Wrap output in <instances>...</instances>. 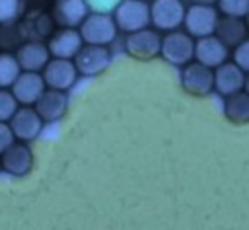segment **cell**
Masks as SVG:
<instances>
[{
  "mask_svg": "<svg viewBox=\"0 0 249 230\" xmlns=\"http://www.w3.org/2000/svg\"><path fill=\"white\" fill-rule=\"evenodd\" d=\"M12 142H14V134H12L10 125L0 121V152H4Z\"/></svg>",
  "mask_w": 249,
  "mask_h": 230,
  "instance_id": "obj_26",
  "label": "cell"
},
{
  "mask_svg": "<svg viewBox=\"0 0 249 230\" xmlns=\"http://www.w3.org/2000/svg\"><path fill=\"white\" fill-rule=\"evenodd\" d=\"M43 82L45 86L53 90L66 92L74 86L78 78V70L70 58H49V62L43 66Z\"/></svg>",
  "mask_w": 249,
  "mask_h": 230,
  "instance_id": "obj_8",
  "label": "cell"
},
{
  "mask_svg": "<svg viewBox=\"0 0 249 230\" xmlns=\"http://www.w3.org/2000/svg\"><path fill=\"white\" fill-rule=\"evenodd\" d=\"M233 64L239 66L243 72L249 70V41H241L239 45H235V51H233Z\"/></svg>",
  "mask_w": 249,
  "mask_h": 230,
  "instance_id": "obj_25",
  "label": "cell"
},
{
  "mask_svg": "<svg viewBox=\"0 0 249 230\" xmlns=\"http://www.w3.org/2000/svg\"><path fill=\"white\" fill-rule=\"evenodd\" d=\"M214 35L226 45V47H235L247 37V25L243 18H231V16H222L216 21Z\"/></svg>",
  "mask_w": 249,
  "mask_h": 230,
  "instance_id": "obj_19",
  "label": "cell"
},
{
  "mask_svg": "<svg viewBox=\"0 0 249 230\" xmlns=\"http://www.w3.org/2000/svg\"><path fill=\"white\" fill-rule=\"evenodd\" d=\"M212 72H214L212 90H216L224 97L241 92L245 86V72L233 62H222L220 66L212 68Z\"/></svg>",
  "mask_w": 249,
  "mask_h": 230,
  "instance_id": "obj_12",
  "label": "cell"
},
{
  "mask_svg": "<svg viewBox=\"0 0 249 230\" xmlns=\"http://www.w3.org/2000/svg\"><path fill=\"white\" fill-rule=\"evenodd\" d=\"M12 88V96L16 97L18 103L21 105H33L39 96L45 92V82H43V76L39 72H19L16 82L10 86Z\"/></svg>",
  "mask_w": 249,
  "mask_h": 230,
  "instance_id": "obj_13",
  "label": "cell"
},
{
  "mask_svg": "<svg viewBox=\"0 0 249 230\" xmlns=\"http://www.w3.org/2000/svg\"><path fill=\"white\" fill-rule=\"evenodd\" d=\"M160 45H161V37L156 29L144 27L138 31H132L126 35L124 39V49L130 57L140 58V60H148L160 55Z\"/></svg>",
  "mask_w": 249,
  "mask_h": 230,
  "instance_id": "obj_7",
  "label": "cell"
},
{
  "mask_svg": "<svg viewBox=\"0 0 249 230\" xmlns=\"http://www.w3.org/2000/svg\"><path fill=\"white\" fill-rule=\"evenodd\" d=\"M89 6L86 0H56L54 4V19L60 27H80L84 18L89 14Z\"/></svg>",
  "mask_w": 249,
  "mask_h": 230,
  "instance_id": "obj_18",
  "label": "cell"
},
{
  "mask_svg": "<svg viewBox=\"0 0 249 230\" xmlns=\"http://www.w3.org/2000/svg\"><path fill=\"white\" fill-rule=\"evenodd\" d=\"M10 129L14 138L27 142L39 136V133L43 131V121L31 105H23V107H18L10 117Z\"/></svg>",
  "mask_w": 249,
  "mask_h": 230,
  "instance_id": "obj_11",
  "label": "cell"
},
{
  "mask_svg": "<svg viewBox=\"0 0 249 230\" xmlns=\"http://www.w3.org/2000/svg\"><path fill=\"white\" fill-rule=\"evenodd\" d=\"M19 74V64L14 55L0 53V88H10Z\"/></svg>",
  "mask_w": 249,
  "mask_h": 230,
  "instance_id": "obj_21",
  "label": "cell"
},
{
  "mask_svg": "<svg viewBox=\"0 0 249 230\" xmlns=\"http://www.w3.org/2000/svg\"><path fill=\"white\" fill-rule=\"evenodd\" d=\"M0 168L14 177H23L33 168V152L25 142H12L4 152H0Z\"/></svg>",
  "mask_w": 249,
  "mask_h": 230,
  "instance_id": "obj_9",
  "label": "cell"
},
{
  "mask_svg": "<svg viewBox=\"0 0 249 230\" xmlns=\"http://www.w3.org/2000/svg\"><path fill=\"white\" fill-rule=\"evenodd\" d=\"M21 0H0V25L12 23L19 14Z\"/></svg>",
  "mask_w": 249,
  "mask_h": 230,
  "instance_id": "obj_24",
  "label": "cell"
},
{
  "mask_svg": "<svg viewBox=\"0 0 249 230\" xmlns=\"http://www.w3.org/2000/svg\"><path fill=\"white\" fill-rule=\"evenodd\" d=\"M82 45H84V41H82L78 29L60 27L49 39L47 49H49V55H53L54 58H74Z\"/></svg>",
  "mask_w": 249,
  "mask_h": 230,
  "instance_id": "obj_14",
  "label": "cell"
},
{
  "mask_svg": "<svg viewBox=\"0 0 249 230\" xmlns=\"http://www.w3.org/2000/svg\"><path fill=\"white\" fill-rule=\"evenodd\" d=\"M113 21L117 29L132 33L150 25V4L144 0H119L115 6Z\"/></svg>",
  "mask_w": 249,
  "mask_h": 230,
  "instance_id": "obj_2",
  "label": "cell"
},
{
  "mask_svg": "<svg viewBox=\"0 0 249 230\" xmlns=\"http://www.w3.org/2000/svg\"><path fill=\"white\" fill-rule=\"evenodd\" d=\"M214 72L200 62H187L181 72V86L191 96H208L212 92Z\"/></svg>",
  "mask_w": 249,
  "mask_h": 230,
  "instance_id": "obj_10",
  "label": "cell"
},
{
  "mask_svg": "<svg viewBox=\"0 0 249 230\" xmlns=\"http://www.w3.org/2000/svg\"><path fill=\"white\" fill-rule=\"evenodd\" d=\"M193 51H195V41L185 31L175 29V31H167V35L161 37L160 55L175 66H185L187 62H191Z\"/></svg>",
  "mask_w": 249,
  "mask_h": 230,
  "instance_id": "obj_4",
  "label": "cell"
},
{
  "mask_svg": "<svg viewBox=\"0 0 249 230\" xmlns=\"http://www.w3.org/2000/svg\"><path fill=\"white\" fill-rule=\"evenodd\" d=\"M37 115L41 117L43 123H53V121H58L64 113H66V107H68V97L64 92L60 90H53V88H45V92L39 96V99L33 103Z\"/></svg>",
  "mask_w": 249,
  "mask_h": 230,
  "instance_id": "obj_15",
  "label": "cell"
},
{
  "mask_svg": "<svg viewBox=\"0 0 249 230\" xmlns=\"http://www.w3.org/2000/svg\"><path fill=\"white\" fill-rule=\"evenodd\" d=\"M111 51L107 45H82L74 57V66L84 76H97L111 64Z\"/></svg>",
  "mask_w": 249,
  "mask_h": 230,
  "instance_id": "obj_6",
  "label": "cell"
},
{
  "mask_svg": "<svg viewBox=\"0 0 249 230\" xmlns=\"http://www.w3.org/2000/svg\"><path fill=\"white\" fill-rule=\"evenodd\" d=\"M16 109H18V101L12 96V92H8V88H0V121L4 123L10 121Z\"/></svg>",
  "mask_w": 249,
  "mask_h": 230,
  "instance_id": "obj_23",
  "label": "cell"
},
{
  "mask_svg": "<svg viewBox=\"0 0 249 230\" xmlns=\"http://www.w3.org/2000/svg\"><path fill=\"white\" fill-rule=\"evenodd\" d=\"M216 21H218V10L214 6L191 4L189 8H185L183 25H185V33H189L191 37L200 39L214 35Z\"/></svg>",
  "mask_w": 249,
  "mask_h": 230,
  "instance_id": "obj_3",
  "label": "cell"
},
{
  "mask_svg": "<svg viewBox=\"0 0 249 230\" xmlns=\"http://www.w3.org/2000/svg\"><path fill=\"white\" fill-rule=\"evenodd\" d=\"M193 57L196 58V62H200V64H204L208 68H216L222 62H226V58H228V47L216 35L200 37L195 43Z\"/></svg>",
  "mask_w": 249,
  "mask_h": 230,
  "instance_id": "obj_16",
  "label": "cell"
},
{
  "mask_svg": "<svg viewBox=\"0 0 249 230\" xmlns=\"http://www.w3.org/2000/svg\"><path fill=\"white\" fill-rule=\"evenodd\" d=\"M144 2H148V0H144Z\"/></svg>",
  "mask_w": 249,
  "mask_h": 230,
  "instance_id": "obj_28",
  "label": "cell"
},
{
  "mask_svg": "<svg viewBox=\"0 0 249 230\" xmlns=\"http://www.w3.org/2000/svg\"><path fill=\"white\" fill-rule=\"evenodd\" d=\"M216 4L224 16L245 18L249 14V0H216Z\"/></svg>",
  "mask_w": 249,
  "mask_h": 230,
  "instance_id": "obj_22",
  "label": "cell"
},
{
  "mask_svg": "<svg viewBox=\"0 0 249 230\" xmlns=\"http://www.w3.org/2000/svg\"><path fill=\"white\" fill-rule=\"evenodd\" d=\"M14 57H16V60L19 64V70H27V72H39V70H43V66L51 58L47 45L41 43V41L23 43Z\"/></svg>",
  "mask_w": 249,
  "mask_h": 230,
  "instance_id": "obj_17",
  "label": "cell"
},
{
  "mask_svg": "<svg viewBox=\"0 0 249 230\" xmlns=\"http://www.w3.org/2000/svg\"><path fill=\"white\" fill-rule=\"evenodd\" d=\"M80 37L88 45H109L117 37V25L107 12H91L80 23Z\"/></svg>",
  "mask_w": 249,
  "mask_h": 230,
  "instance_id": "obj_1",
  "label": "cell"
},
{
  "mask_svg": "<svg viewBox=\"0 0 249 230\" xmlns=\"http://www.w3.org/2000/svg\"><path fill=\"white\" fill-rule=\"evenodd\" d=\"M224 113L228 121H231L233 125H245L249 121V96L243 90L231 96H226Z\"/></svg>",
  "mask_w": 249,
  "mask_h": 230,
  "instance_id": "obj_20",
  "label": "cell"
},
{
  "mask_svg": "<svg viewBox=\"0 0 249 230\" xmlns=\"http://www.w3.org/2000/svg\"><path fill=\"white\" fill-rule=\"evenodd\" d=\"M193 4H206V6H214L216 0H191Z\"/></svg>",
  "mask_w": 249,
  "mask_h": 230,
  "instance_id": "obj_27",
  "label": "cell"
},
{
  "mask_svg": "<svg viewBox=\"0 0 249 230\" xmlns=\"http://www.w3.org/2000/svg\"><path fill=\"white\" fill-rule=\"evenodd\" d=\"M183 0H154L150 4V23L156 31H175L183 25Z\"/></svg>",
  "mask_w": 249,
  "mask_h": 230,
  "instance_id": "obj_5",
  "label": "cell"
}]
</instances>
